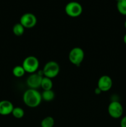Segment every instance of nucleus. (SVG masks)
<instances>
[{
  "mask_svg": "<svg viewBox=\"0 0 126 127\" xmlns=\"http://www.w3.org/2000/svg\"><path fill=\"white\" fill-rule=\"evenodd\" d=\"M41 94H42V99L46 102L51 101L54 99V97H55L54 92L52 89L43 91V93Z\"/></svg>",
  "mask_w": 126,
  "mask_h": 127,
  "instance_id": "12",
  "label": "nucleus"
},
{
  "mask_svg": "<svg viewBox=\"0 0 126 127\" xmlns=\"http://www.w3.org/2000/svg\"><path fill=\"white\" fill-rule=\"evenodd\" d=\"M85 53L82 48L74 47L72 48L69 53V60L70 63L75 66L80 65L84 61Z\"/></svg>",
  "mask_w": 126,
  "mask_h": 127,
  "instance_id": "4",
  "label": "nucleus"
},
{
  "mask_svg": "<svg viewBox=\"0 0 126 127\" xmlns=\"http://www.w3.org/2000/svg\"><path fill=\"white\" fill-rule=\"evenodd\" d=\"M12 114L16 119H22L23 116H24L25 112L22 108L19 107H16L14 108L12 112Z\"/></svg>",
  "mask_w": 126,
  "mask_h": 127,
  "instance_id": "16",
  "label": "nucleus"
},
{
  "mask_svg": "<svg viewBox=\"0 0 126 127\" xmlns=\"http://www.w3.org/2000/svg\"><path fill=\"white\" fill-rule=\"evenodd\" d=\"M42 100V94L37 89H28L23 93V101L29 107H37L41 104Z\"/></svg>",
  "mask_w": 126,
  "mask_h": 127,
  "instance_id": "1",
  "label": "nucleus"
},
{
  "mask_svg": "<svg viewBox=\"0 0 126 127\" xmlns=\"http://www.w3.org/2000/svg\"><path fill=\"white\" fill-rule=\"evenodd\" d=\"M124 26H125V28L126 29V21H125V23H124Z\"/></svg>",
  "mask_w": 126,
  "mask_h": 127,
  "instance_id": "21",
  "label": "nucleus"
},
{
  "mask_svg": "<svg viewBox=\"0 0 126 127\" xmlns=\"http://www.w3.org/2000/svg\"><path fill=\"white\" fill-rule=\"evenodd\" d=\"M54 125V119L51 116L46 117L41 122V127H53Z\"/></svg>",
  "mask_w": 126,
  "mask_h": 127,
  "instance_id": "15",
  "label": "nucleus"
},
{
  "mask_svg": "<svg viewBox=\"0 0 126 127\" xmlns=\"http://www.w3.org/2000/svg\"><path fill=\"white\" fill-rule=\"evenodd\" d=\"M112 86V80L110 76L103 75L98 81V88L102 92H107L111 89Z\"/></svg>",
  "mask_w": 126,
  "mask_h": 127,
  "instance_id": "9",
  "label": "nucleus"
},
{
  "mask_svg": "<svg viewBox=\"0 0 126 127\" xmlns=\"http://www.w3.org/2000/svg\"><path fill=\"white\" fill-rule=\"evenodd\" d=\"M53 86V83L52 79H50L47 77L43 76L42 78V83H41V88L43 89V91L45 90H51L52 89Z\"/></svg>",
  "mask_w": 126,
  "mask_h": 127,
  "instance_id": "11",
  "label": "nucleus"
},
{
  "mask_svg": "<svg viewBox=\"0 0 126 127\" xmlns=\"http://www.w3.org/2000/svg\"><path fill=\"white\" fill-rule=\"evenodd\" d=\"M120 125H121V127H126V116L124 117L121 119Z\"/></svg>",
  "mask_w": 126,
  "mask_h": 127,
  "instance_id": "18",
  "label": "nucleus"
},
{
  "mask_svg": "<svg viewBox=\"0 0 126 127\" xmlns=\"http://www.w3.org/2000/svg\"><path fill=\"white\" fill-rule=\"evenodd\" d=\"M117 9L120 14L126 16V0H120L117 2Z\"/></svg>",
  "mask_w": 126,
  "mask_h": 127,
  "instance_id": "17",
  "label": "nucleus"
},
{
  "mask_svg": "<svg viewBox=\"0 0 126 127\" xmlns=\"http://www.w3.org/2000/svg\"><path fill=\"white\" fill-rule=\"evenodd\" d=\"M25 73V71L23 69L22 66H16L12 69V74L16 78H21L24 75Z\"/></svg>",
  "mask_w": 126,
  "mask_h": 127,
  "instance_id": "14",
  "label": "nucleus"
},
{
  "mask_svg": "<svg viewBox=\"0 0 126 127\" xmlns=\"http://www.w3.org/2000/svg\"><path fill=\"white\" fill-rule=\"evenodd\" d=\"M14 107L11 102L7 100H2L0 101V115L6 116L12 114Z\"/></svg>",
  "mask_w": 126,
  "mask_h": 127,
  "instance_id": "10",
  "label": "nucleus"
},
{
  "mask_svg": "<svg viewBox=\"0 0 126 127\" xmlns=\"http://www.w3.org/2000/svg\"><path fill=\"white\" fill-rule=\"evenodd\" d=\"M95 94H100L101 93H102V91H101L100 90V89H99V88L97 87V88L95 89Z\"/></svg>",
  "mask_w": 126,
  "mask_h": 127,
  "instance_id": "19",
  "label": "nucleus"
},
{
  "mask_svg": "<svg viewBox=\"0 0 126 127\" xmlns=\"http://www.w3.org/2000/svg\"><path fill=\"white\" fill-rule=\"evenodd\" d=\"M107 112L110 116L113 119L121 117L124 112L122 104L118 101H112L108 105Z\"/></svg>",
  "mask_w": 126,
  "mask_h": 127,
  "instance_id": "6",
  "label": "nucleus"
},
{
  "mask_svg": "<svg viewBox=\"0 0 126 127\" xmlns=\"http://www.w3.org/2000/svg\"><path fill=\"white\" fill-rule=\"evenodd\" d=\"M65 12L69 17H77L82 13L83 7L79 2L76 1H70L65 6Z\"/></svg>",
  "mask_w": 126,
  "mask_h": 127,
  "instance_id": "5",
  "label": "nucleus"
},
{
  "mask_svg": "<svg viewBox=\"0 0 126 127\" xmlns=\"http://www.w3.org/2000/svg\"><path fill=\"white\" fill-rule=\"evenodd\" d=\"M116 1H117V2H118V1H120V0H116Z\"/></svg>",
  "mask_w": 126,
  "mask_h": 127,
  "instance_id": "22",
  "label": "nucleus"
},
{
  "mask_svg": "<svg viewBox=\"0 0 126 127\" xmlns=\"http://www.w3.org/2000/svg\"><path fill=\"white\" fill-rule=\"evenodd\" d=\"M123 40H124V42L125 43V44H126V33L124 35V36Z\"/></svg>",
  "mask_w": 126,
  "mask_h": 127,
  "instance_id": "20",
  "label": "nucleus"
},
{
  "mask_svg": "<svg viewBox=\"0 0 126 127\" xmlns=\"http://www.w3.org/2000/svg\"><path fill=\"white\" fill-rule=\"evenodd\" d=\"M12 32L16 36H22L25 32V28L21 23H17L12 27Z\"/></svg>",
  "mask_w": 126,
  "mask_h": 127,
  "instance_id": "13",
  "label": "nucleus"
},
{
  "mask_svg": "<svg viewBox=\"0 0 126 127\" xmlns=\"http://www.w3.org/2000/svg\"><path fill=\"white\" fill-rule=\"evenodd\" d=\"M42 71L44 76L53 79L59 74L60 66L56 62L49 61L44 64Z\"/></svg>",
  "mask_w": 126,
  "mask_h": 127,
  "instance_id": "2",
  "label": "nucleus"
},
{
  "mask_svg": "<svg viewBox=\"0 0 126 127\" xmlns=\"http://www.w3.org/2000/svg\"><path fill=\"white\" fill-rule=\"evenodd\" d=\"M43 77V73H41L40 72L30 74L26 81L27 86L30 89H37L38 88H40Z\"/></svg>",
  "mask_w": 126,
  "mask_h": 127,
  "instance_id": "7",
  "label": "nucleus"
},
{
  "mask_svg": "<svg viewBox=\"0 0 126 127\" xmlns=\"http://www.w3.org/2000/svg\"><path fill=\"white\" fill-rule=\"evenodd\" d=\"M37 19L33 14L30 12L25 13L20 19V23L24 27L25 29H31L37 24Z\"/></svg>",
  "mask_w": 126,
  "mask_h": 127,
  "instance_id": "8",
  "label": "nucleus"
},
{
  "mask_svg": "<svg viewBox=\"0 0 126 127\" xmlns=\"http://www.w3.org/2000/svg\"><path fill=\"white\" fill-rule=\"evenodd\" d=\"M40 62L38 58L34 56H28L23 60L22 66L26 73L30 74L36 73L39 68Z\"/></svg>",
  "mask_w": 126,
  "mask_h": 127,
  "instance_id": "3",
  "label": "nucleus"
}]
</instances>
